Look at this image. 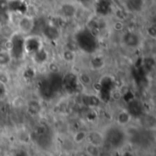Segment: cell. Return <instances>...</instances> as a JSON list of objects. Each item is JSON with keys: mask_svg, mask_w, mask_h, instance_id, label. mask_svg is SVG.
Returning <instances> with one entry per match:
<instances>
[{"mask_svg": "<svg viewBox=\"0 0 156 156\" xmlns=\"http://www.w3.org/2000/svg\"><path fill=\"white\" fill-rule=\"evenodd\" d=\"M43 48L42 39L37 35H27L24 37V52L25 54L34 55Z\"/></svg>", "mask_w": 156, "mask_h": 156, "instance_id": "obj_1", "label": "cell"}, {"mask_svg": "<svg viewBox=\"0 0 156 156\" xmlns=\"http://www.w3.org/2000/svg\"><path fill=\"white\" fill-rule=\"evenodd\" d=\"M36 26L35 18L28 15H23L19 17L17 21V28L19 30V33L23 36L31 35L32 31L34 30Z\"/></svg>", "mask_w": 156, "mask_h": 156, "instance_id": "obj_2", "label": "cell"}, {"mask_svg": "<svg viewBox=\"0 0 156 156\" xmlns=\"http://www.w3.org/2000/svg\"><path fill=\"white\" fill-rule=\"evenodd\" d=\"M122 43L124 46L130 49H136L142 44L141 36L134 31H127L122 36Z\"/></svg>", "mask_w": 156, "mask_h": 156, "instance_id": "obj_3", "label": "cell"}, {"mask_svg": "<svg viewBox=\"0 0 156 156\" xmlns=\"http://www.w3.org/2000/svg\"><path fill=\"white\" fill-rule=\"evenodd\" d=\"M86 140L88 141L89 144H91V145L96 146L98 148H100L101 146H102L103 144L105 143L104 135L101 134L99 132H96V131H92V132L87 133Z\"/></svg>", "mask_w": 156, "mask_h": 156, "instance_id": "obj_4", "label": "cell"}, {"mask_svg": "<svg viewBox=\"0 0 156 156\" xmlns=\"http://www.w3.org/2000/svg\"><path fill=\"white\" fill-rule=\"evenodd\" d=\"M133 119V116L127 110H122L116 116V122L119 126L123 127L128 125Z\"/></svg>", "mask_w": 156, "mask_h": 156, "instance_id": "obj_5", "label": "cell"}, {"mask_svg": "<svg viewBox=\"0 0 156 156\" xmlns=\"http://www.w3.org/2000/svg\"><path fill=\"white\" fill-rule=\"evenodd\" d=\"M32 58H33V60L38 64V65H43L45 64L46 62H48V51L42 48L41 49H39L37 52H36L34 55H32Z\"/></svg>", "mask_w": 156, "mask_h": 156, "instance_id": "obj_6", "label": "cell"}, {"mask_svg": "<svg viewBox=\"0 0 156 156\" xmlns=\"http://www.w3.org/2000/svg\"><path fill=\"white\" fill-rule=\"evenodd\" d=\"M144 5V0H126V6L129 11L140 12Z\"/></svg>", "mask_w": 156, "mask_h": 156, "instance_id": "obj_7", "label": "cell"}, {"mask_svg": "<svg viewBox=\"0 0 156 156\" xmlns=\"http://www.w3.org/2000/svg\"><path fill=\"white\" fill-rule=\"evenodd\" d=\"M27 108L28 112L32 115H37L40 113L41 109H42L41 104L37 100H31L30 101H28L27 103Z\"/></svg>", "mask_w": 156, "mask_h": 156, "instance_id": "obj_8", "label": "cell"}, {"mask_svg": "<svg viewBox=\"0 0 156 156\" xmlns=\"http://www.w3.org/2000/svg\"><path fill=\"white\" fill-rule=\"evenodd\" d=\"M12 59H13V58L8 50H6V49L0 50V67H2V68L7 67L11 63Z\"/></svg>", "mask_w": 156, "mask_h": 156, "instance_id": "obj_9", "label": "cell"}, {"mask_svg": "<svg viewBox=\"0 0 156 156\" xmlns=\"http://www.w3.org/2000/svg\"><path fill=\"white\" fill-rule=\"evenodd\" d=\"M61 57L63 58L64 61L66 62H72L75 58H76V52L75 51H72L69 48H65L62 53H61Z\"/></svg>", "mask_w": 156, "mask_h": 156, "instance_id": "obj_10", "label": "cell"}, {"mask_svg": "<svg viewBox=\"0 0 156 156\" xmlns=\"http://www.w3.org/2000/svg\"><path fill=\"white\" fill-rule=\"evenodd\" d=\"M78 80L80 82V84L83 87H88L89 85L91 84V77L87 74V73H82L80 77H78Z\"/></svg>", "mask_w": 156, "mask_h": 156, "instance_id": "obj_11", "label": "cell"}, {"mask_svg": "<svg viewBox=\"0 0 156 156\" xmlns=\"http://www.w3.org/2000/svg\"><path fill=\"white\" fill-rule=\"evenodd\" d=\"M86 137H87V133L86 132H84V131H79V132H77L74 134L73 141H74L75 144H82L86 140Z\"/></svg>", "mask_w": 156, "mask_h": 156, "instance_id": "obj_12", "label": "cell"}, {"mask_svg": "<svg viewBox=\"0 0 156 156\" xmlns=\"http://www.w3.org/2000/svg\"><path fill=\"white\" fill-rule=\"evenodd\" d=\"M46 37H48V39L50 40H55L58 37V31L57 29L54 28V27H48V28L46 27Z\"/></svg>", "mask_w": 156, "mask_h": 156, "instance_id": "obj_13", "label": "cell"}, {"mask_svg": "<svg viewBox=\"0 0 156 156\" xmlns=\"http://www.w3.org/2000/svg\"><path fill=\"white\" fill-rule=\"evenodd\" d=\"M104 65V61L100 57H95L92 58L91 60V66L95 69H101V67H103Z\"/></svg>", "mask_w": 156, "mask_h": 156, "instance_id": "obj_14", "label": "cell"}, {"mask_svg": "<svg viewBox=\"0 0 156 156\" xmlns=\"http://www.w3.org/2000/svg\"><path fill=\"white\" fill-rule=\"evenodd\" d=\"M87 152L91 156H96L98 155L99 154V148L96 147V146H93L91 144H89L88 147H87Z\"/></svg>", "mask_w": 156, "mask_h": 156, "instance_id": "obj_15", "label": "cell"}, {"mask_svg": "<svg viewBox=\"0 0 156 156\" xmlns=\"http://www.w3.org/2000/svg\"><path fill=\"white\" fill-rule=\"evenodd\" d=\"M146 31H147V34H148V36H149L151 38H153V39H154V38H155L156 37V27L154 25H151V26H149V27H147Z\"/></svg>", "mask_w": 156, "mask_h": 156, "instance_id": "obj_16", "label": "cell"}, {"mask_svg": "<svg viewBox=\"0 0 156 156\" xmlns=\"http://www.w3.org/2000/svg\"><path fill=\"white\" fill-rule=\"evenodd\" d=\"M6 94V85L0 82V101L5 96Z\"/></svg>", "mask_w": 156, "mask_h": 156, "instance_id": "obj_17", "label": "cell"}, {"mask_svg": "<svg viewBox=\"0 0 156 156\" xmlns=\"http://www.w3.org/2000/svg\"><path fill=\"white\" fill-rule=\"evenodd\" d=\"M4 1H6V2H10V1H12V0H4Z\"/></svg>", "mask_w": 156, "mask_h": 156, "instance_id": "obj_18", "label": "cell"}]
</instances>
